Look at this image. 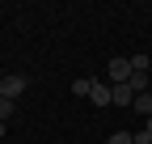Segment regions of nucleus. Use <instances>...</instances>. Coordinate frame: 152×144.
<instances>
[{"label":"nucleus","instance_id":"nucleus-4","mask_svg":"<svg viewBox=\"0 0 152 144\" xmlns=\"http://www.w3.org/2000/svg\"><path fill=\"white\" fill-rule=\"evenodd\" d=\"M110 102H114V106H131V102H135V89H131V85H114Z\"/></svg>","mask_w":152,"mask_h":144},{"label":"nucleus","instance_id":"nucleus-13","mask_svg":"<svg viewBox=\"0 0 152 144\" xmlns=\"http://www.w3.org/2000/svg\"><path fill=\"white\" fill-rule=\"evenodd\" d=\"M4 132H9V123H4V119H0V136H4Z\"/></svg>","mask_w":152,"mask_h":144},{"label":"nucleus","instance_id":"nucleus-2","mask_svg":"<svg viewBox=\"0 0 152 144\" xmlns=\"http://www.w3.org/2000/svg\"><path fill=\"white\" fill-rule=\"evenodd\" d=\"M26 85H30V81L21 76V72H9V76L0 81V98H13V102H17V98L26 93Z\"/></svg>","mask_w":152,"mask_h":144},{"label":"nucleus","instance_id":"nucleus-5","mask_svg":"<svg viewBox=\"0 0 152 144\" xmlns=\"http://www.w3.org/2000/svg\"><path fill=\"white\" fill-rule=\"evenodd\" d=\"M131 110H135V115H152V93H135V102H131Z\"/></svg>","mask_w":152,"mask_h":144},{"label":"nucleus","instance_id":"nucleus-8","mask_svg":"<svg viewBox=\"0 0 152 144\" xmlns=\"http://www.w3.org/2000/svg\"><path fill=\"white\" fill-rule=\"evenodd\" d=\"M13 110H17V102L13 98H0V119H4V123L13 119Z\"/></svg>","mask_w":152,"mask_h":144},{"label":"nucleus","instance_id":"nucleus-11","mask_svg":"<svg viewBox=\"0 0 152 144\" xmlns=\"http://www.w3.org/2000/svg\"><path fill=\"white\" fill-rule=\"evenodd\" d=\"M131 140L135 144H152V132H131Z\"/></svg>","mask_w":152,"mask_h":144},{"label":"nucleus","instance_id":"nucleus-6","mask_svg":"<svg viewBox=\"0 0 152 144\" xmlns=\"http://www.w3.org/2000/svg\"><path fill=\"white\" fill-rule=\"evenodd\" d=\"M148 81H152V76H148V72H135V76H131L127 85H131V89H135V93H148Z\"/></svg>","mask_w":152,"mask_h":144},{"label":"nucleus","instance_id":"nucleus-10","mask_svg":"<svg viewBox=\"0 0 152 144\" xmlns=\"http://www.w3.org/2000/svg\"><path fill=\"white\" fill-rule=\"evenodd\" d=\"M106 144H135V140H131V132H114Z\"/></svg>","mask_w":152,"mask_h":144},{"label":"nucleus","instance_id":"nucleus-7","mask_svg":"<svg viewBox=\"0 0 152 144\" xmlns=\"http://www.w3.org/2000/svg\"><path fill=\"white\" fill-rule=\"evenodd\" d=\"M148 68H152L148 55H131V76H135V72H148Z\"/></svg>","mask_w":152,"mask_h":144},{"label":"nucleus","instance_id":"nucleus-9","mask_svg":"<svg viewBox=\"0 0 152 144\" xmlns=\"http://www.w3.org/2000/svg\"><path fill=\"white\" fill-rule=\"evenodd\" d=\"M89 89H93V81H85V76L72 81V93H76V98H89Z\"/></svg>","mask_w":152,"mask_h":144},{"label":"nucleus","instance_id":"nucleus-12","mask_svg":"<svg viewBox=\"0 0 152 144\" xmlns=\"http://www.w3.org/2000/svg\"><path fill=\"white\" fill-rule=\"evenodd\" d=\"M144 132H152V115H148V119H144Z\"/></svg>","mask_w":152,"mask_h":144},{"label":"nucleus","instance_id":"nucleus-1","mask_svg":"<svg viewBox=\"0 0 152 144\" xmlns=\"http://www.w3.org/2000/svg\"><path fill=\"white\" fill-rule=\"evenodd\" d=\"M106 76H110V85H127V81H131V60H127V55H114V60L106 64Z\"/></svg>","mask_w":152,"mask_h":144},{"label":"nucleus","instance_id":"nucleus-3","mask_svg":"<svg viewBox=\"0 0 152 144\" xmlns=\"http://www.w3.org/2000/svg\"><path fill=\"white\" fill-rule=\"evenodd\" d=\"M110 93H114V85H110V81H93L89 102H93V106H114V102H110Z\"/></svg>","mask_w":152,"mask_h":144}]
</instances>
